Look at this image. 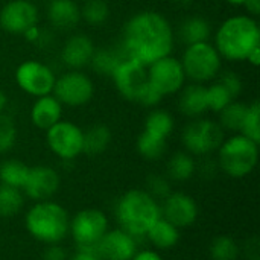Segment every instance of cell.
<instances>
[{
    "instance_id": "9",
    "label": "cell",
    "mask_w": 260,
    "mask_h": 260,
    "mask_svg": "<svg viewBox=\"0 0 260 260\" xmlns=\"http://www.w3.org/2000/svg\"><path fill=\"white\" fill-rule=\"evenodd\" d=\"M148 81L161 94H174L181 90L186 81V75L181 61L172 56H165L148 66Z\"/></svg>"
},
{
    "instance_id": "25",
    "label": "cell",
    "mask_w": 260,
    "mask_h": 260,
    "mask_svg": "<svg viewBox=\"0 0 260 260\" xmlns=\"http://www.w3.org/2000/svg\"><path fill=\"white\" fill-rule=\"evenodd\" d=\"M146 235L149 241L158 248H171L178 242L180 238L178 229L161 216L155 221V224L149 229Z\"/></svg>"
},
{
    "instance_id": "12",
    "label": "cell",
    "mask_w": 260,
    "mask_h": 260,
    "mask_svg": "<svg viewBox=\"0 0 260 260\" xmlns=\"http://www.w3.org/2000/svg\"><path fill=\"white\" fill-rule=\"evenodd\" d=\"M82 129L67 120H59L47 129L49 148L62 160H72L82 152Z\"/></svg>"
},
{
    "instance_id": "5",
    "label": "cell",
    "mask_w": 260,
    "mask_h": 260,
    "mask_svg": "<svg viewBox=\"0 0 260 260\" xmlns=\"http://www.w3.org/2000/svg\"><path fill=\"white\" fill-rule=\"evenodd\" d=\"M259 143L239 134L219 146V166L225 174L235 178L248 175L257 165Z\"/></svg>"
},
{
    "instance_id": "46",
    "label": "cell",
    "mask_w": 260,
    "mask_h": 260,
    "mask_svg": "<svg viewBox=\"0 0 260 260\" xmlns=\"http://www.w3.org/2000/svg\"><path fill=\"white\" fill-rule=\"evenodd\" d=\"M6 104H8V98H6L5 91H2V90H0V113L5 110Z\"/></svg>"
},
{
    "instance_id": "10",
    "label": "cell",
    "mask_w": 260,
    "mask_h": 260,
    "mask_svg": "<svg viewBox=\"0 0 260 260\" xmlns=\"http://www.w3.org/2000/svg\"><path fill=\"white\" fill-rule=\"evenodd\" d=\"M15 81L18 87L32 96L50 94L55 85V73L47 66L38 61H26L18 66L15 72Z\"/></svg>"
},
{
    "instance_id": "17",
    "label": "cell",
    "mask_w": 260,
    "mask_h": 260,
    "mask_svg": "<svg viewBox=\"0 0 260 260\" xmlns=\"http://www.w3.org/2000/svg\"><path fill=\"white\" fill-rule=\"evenodd\" d=\"M165 219L177 229L189 227L198 216V207L192 197L186 193H171L165 200Z\"/></svg>"
},
{
    "instance_id": "4",
    "label": "cell",
    "mask_w": 260,
    "mask_h": 260,
    "mask_svg": "<svg viewBox=\"0 0 260 260\" xmlns=\"http://www.w3.org/2000/svg\"><path fill=\"white\" fill-rule=\"evenodd\" d=\"M26 227L35 239L46 244H56L69 230V216L59 204L40 201L29 210Z\"/></svg>"
},
{
    "instance_id": "43",
    "label": "cell",
    "mask_w": 260,
    "mask_h": 260,
    "mask_svg": "<svg viewBox=\"0 0 260 260\" xmlns=\"http://www.w3.org/2000/svg\"><path fill=\"white\" fill-rule=\"evenodd\" d=\"M131 260H163L157 253L154 251H140V253H136L134 257Z\"/></svg>"
},
{
    "instance_id": "33",
    "label": "cell",
    "mask_w": 260,
    "mask_h": 260,
    "mask_svg": "<svg viewBox=\"0 0 260 260\" xmlns=\"http://www.w3.org/2000/svg\"><path fill=\"white\" fill-rule=\"evenodd\" d=\"M239 133L256 143L260 142V104L257 101L248 105Z\"/></svg>"
},
{
    "instance_id": "3",
    "label": "cell",
    "mask_w": 260,
    "mask_h": 260,
    "mask_svg": "<svg viewBox=\"0 0 260 260\" xmlns=\"http://www.w3.org/2000/svg\"><path fill=\"white\" fill-rule=\"evenodd\" d=\"M117 218L126 233L143 236L160 218V207L148 192L129 190L117 204Z\"/></svg>"
},
{
    "instance_id": "22",
    "label": "cell",
    "mask_w": 260,
    "mask_h": 260,
    "mask_svg": "<svg viewBox=\"0 0 260 260\" xmlns=\"http://www.w3.org/2000/svg\"><path fill=\"white\" fill-rule=\"evenodd\" d=\"M126 58L123 49H114V47H104L99 50H94L91 56V67L94 72L104 76H113L116 69L120 66V62Z\"/></svg>"
},
{
    "instance_id": "45",
    "label": "cell",
    "mask_w": 260,
    "mask_h": 260,
    "mask_svg": "<svg viewBox=\"0 0 260 260\" xmlns=\"http://www.w3.org/2000/svg\"><path fill=\"white\" fill-rule=\"evenodd\" d=\"M72 260H99V257H96L93 254H88V253H84V251H79Z\"/></svg>"
},
{
    "instance_id": "24",
    "label": "cell",
    "mask_w": 260,
    "mask_h": 260,
    "mask_svg": "<svg viewBox=\"0 0 260 260\" xmlns=\"http://www.w3.org/2000/svg\"><path fill=\"white\" fill-rule=\"evenodd\" d=\"M111 142L110 129L102 125H93L85 133H82V152L88 155H99L102 154Z\"/></svg>"
},
{
    "instance_id": "48",
    "label": "cell",
    "mask_w": 260,
    "mask_h": 260,
    "mask_svg": "<svg viewBox=\"0 0 260 260\" xmlns=\"http://www.w3.org/2000/svg\"><path fill=\"white\" fill-rule=\"evenodd\" d=\"M225 2H229L230 5H244L245 0H225Z\"/></svg>"
},
{
    "instance_id": "30",
    "label": "cell",
    "mask_w": 260,
    "mask_h": 260,
    "mask_svg": "<svg viewBox=\"0 0 260 260\" xmlns=\"http://www.w3.org/2000/svg\"><path fill=\"white\" fill-rule=\"evenodd\" d=\"M137 151L140 152L142 157L148 160H157L166 151V139H161V137H157L143 131L137 140Z\"/></svg>"
},
{
    "instance_id": "41",
    "label": "cell",
    "mask_w": 260,
    "mask_h": 260,
    "mask_svg": "<svg viewBox=\"0 0 260 260\" xmlns=\"http://www.w3.org/2000/svg\"><path fill=\"white\" fill-rule=\"evenodd\" d=\"M67 256L64 253V250L61 247H56V245H52L46 250L43 260H66Z\"/></svg>"
},
{
    "instance_id": "37",
    "label": "cell",
    "mask_w": 260,
    "mask_h": 260,
    "mask_svg": "<svg viewBox=\"0 0 260 260\" xmlns=\"http://www.w3.org/2000/svg\"><path fill=\"white\" fill-rule=\"evenodd\" d=\"M148 193L154 200H166L171 195V186L168 180L161 175H149L146 181Z\"/></svg>"
},
{
    "instance_id": "47",
    "label": "cell",
    "mask_w": 260,
    "mask_h": 260,
    "mask_svg": "<svg viewBox=\"0 0 260 260\" xmlns=\"http://www.w3.org/2000/svg\"><path fill=\"white\" fill-rule=\"evenodd\" d=\"M174 3H178V5H190L193 0H172Z\"/></svg>"
},
{
    "instance_id": "6",
    "label": "cell",
    "mask_w": 260,
    "mask_h": 260,
    "mask_svg": "<svg viewBox=\"0 0 260 260\" xmlns=\"http://www.w3.org/2000/svg\"><path fill=\"white\" fill-rule=\"evenodd\" d=\"M181 66L187 78L197 82H206L219 73L221 55L209 41L190 44L184 50Z\"/></svg>"
},
{
    "instance_id": "34",
    "label": "cell",
    "mask_w": 260,
    "mask_h": 260,
    "mask_svg": "<svg viewBox=\"0 0 260 260\" xmlns=\"http://www.w3.org/2000/svg\"><path fill=\"white\" fill-rule=\"evenodd\" d=\"M210 256L213 260H236L239 247L230 236H218L210 245Z\"/></svg>"
},
{
    "instance_id": "15",
    "label": "cell",
    "mask_w": 260,
    "mask_h": 260,
    "mask_svg": "<svg viewBox=\"0 0 260 260\" xmlns=\"http://www.w3.org/2000/svg\"><path fill=\"white\" fill-rule=\"evenodd\" d=\"M136 250L137 244L134 236L125 230L108 232L98 242V256L105 260H131Z\"/></svg>"
},
{
    "instance_id": "27",
    "label": "cell",
    "mask_w": 260,
    "mask_h": 260,
    "mask_svg": "<svg viewBox=\"0 0 260 260\" xmlns=\"http://www.w3.org/2000/svg\"><path fill=\"white\" fill-rule=\"evenodd\" d=\"M172 129H174V119H172V116L168 111L155 110V111L148 114L143 131L168 140V137L171 136Z\"/></svg>"
},
{
    "instance_id": "20",
    "label": "cell",
    "mask_w": 260,
    "mask_h": 260,
    "mask_svg": "<svg viewBox=\"0 0 260 260\" xmlns=\"http://www.w3.org/2000/svg\"><path fill=\"white\" fill-rule=\"evenodd\" d=\"M30 119L40 129H49L61 119V104L52 94L40 96L32 107Z\"/></svg>"
},
{
    "instance_id": "11",
    "label": "cell",
    "mask_w": 260,
    "mask_h": 260,
    "mask_svg": "<svg viewBox=\"0 0 260 260\" xmlns=\"http://www.w3.org/2000/svg\"><path fill=\"white\" fill-rule=\"evenodd\" d=\"M111 78L114 79V84L119 93L125 99L134 101V102H137L142 91L149 84L148 67L128 56L120 62V66L116 69Z\"/></svg>"
},
{
    "instance_id": "32",
    "label": "cell",
    "mask_w": 260,
    "mask_h": 260,
    "mask_svg": "<svg viewBox=\"0 0 260 260\" xmlns=\"http://www.w3.org/2000/svg\"><path fill=\"white\" fill-rule=\"evenodd\" d=\"M110 15V8L105 0H85L81 8V17L93 26H99L105 23Z\"/></svg>"
},
{
    "instance_id": "35",
    "label": "cell",
    "mask_w": 260,
    "mask_h": 260,
    "mask_svg": "<svg viewBox=\"0 0 260 260\" xmlns=\"http://www.w3.org/2000/svg\"><path fill=\"white\" fill-rule=\"evenodd\" d=\"M206 93H207V108L216 113H219L224 107H227L233 101L232 94L219 82L206 87Z\"/></svg>"
},
{
    "instance_id": "2",
    "label": "cell",
    "mask_w": 260,
    "mask_h": 260,
    "mask_svg": "<svg viewBox=\"0 0 260 260\" xmlns=\"http://www.w3.org/2000/svg\"><path fill=\"white\" fill-rule=\"evenodd\" d=\"M216 50L230 61H244L260 47V27L250 15H236L225 20L216 32Z\"/></svg>"
},
{
    "instance_id": "39",
    "label": "cell",
    "mask_w": 260,
    "mask_h": 260,
    "mask_svg": "<svg viewBox=\"0 0 260 260\" xmlns=\"http://www.w3.org/2000/svg\"><path fill=\"white\" fill-rule=\"evenodd\" d=\"M161 99H163V96L151 84H148L146 88L142 91L140 98L137 99V102L142 104V105H145V107H155V105L160 104Z\"/></svg>"
},
{
    "instance_id": "18",
    "label": "cell",
    "mask_w": 260,
    "mask_h": 260,
    "mask_svg": "<svg viewBox=\"0 0 260 260\" xmlns=\"http://www.w3.org/2000/svg\"><path fill=\"white\" fill-rule=\"evenodd\" d=\"M94 50V44L87 35L76 34L66 41L61 50V59L70 69H81L90 64Z\"/></svg>"
},
{
    "instance_id": "23",
    "label": "cell",
    "mask_w": 260,
    "mask_h": 260,
    "mask_svg": "<svg viewBox=\"0 0 260 260\" xmlns=\"http://www.w3.org/2000/svg\"><path fill=\"white\" fill-rule=\"evenodd\" d=\"M212 27L210 23L203 18V17H189L180 24L178 35L181 41L187 46L197 44V43H204L210 38Z\"/></svg>"
},
{
    "instance_id": "8",
    "label": "cell",
    "mask_w": 260,
    "mask_h": 260,
    "mask_svg": "<svg viewBox=\"0 0 260 260\" xmlns=\"http://www.w3.org/2000/svg\"><path fill=\"white\" fill-rule=\"evenodd\" d=\"M52 91L59 104L79 107L87 104L93 98L94 87L91 79L85 73L72 70L64 73L55 81Z\"/></svg>"
},
{
    "instance_id": "16",
    "label": "cell",
    "mask_w": 260,
    "mask_h": 260,
    "mask_svg": "<svg viewBox=\"0 0 260 260\" xmlns=\"http://www.w3.org/2000/svg\"><path fill=\"white\" fill-rule=\"evenodd\" d=\"M59 186L58 174L49 166H35L29 169L27 180L23 186L26 195L37 201L49 200Z\"/></svg>"
},
{
    "instance_id": "7",
    "label": "cell",
    "mask_w": 260,
    "mask_h": 260,
    "mask_svg": "<svg viewBox=\"0 0 260 260\" xmlns=\"http://www.w3.org/2000/svg\"><path fill=\"white\" fill-rule=\"evenodd\" d=\"M224 142V128L221 125L200 119L190 122L183 131V143L192 154L204 155L219 149Z\"/></svg>"
},
{
    "instance_id": "36",
    "label": "cell",
    "mask_w": 260,
    "mask_h": 260,
    "mask_svg": "<svg viewBox=\"0 0 260 260\" xmlns=\"http://www.w3.org/2000/svg\"><path fill=\"white\" fill-rule=\"evenodd\" d=\"M17 139V128L8 114L0 113V152L9 151Z\"/></svg>"
},
{
    "instance_id": "31",
    "label": "cell",
    "mask_w": 260,
    "mask_h": 260,
    "mask_svg": "<svg viewBox=\"0 0 260 260\" xmlns=\"http://www.w3.org/2000/svg\"><path fill=\"white\" fill-rule=\"evenodd\" d=\"M248 105L242 102H230L227 107H224L219 111V120H221V128H225L229 131H239L242 120L245 117Z\"/></svg>"
},
{
    "instance_id": "42",
    "label": "cell",
    "mask_w": 260,
    "mask_h": 260,
    "mask_svg": "<svg viewBox=\"0 0 260 260\" xmlns=\"http://www.w3.org/2000/svg\"><path fill=\"white\" fill-rule=\"evenodd\" d=\"M245 9L251 14V15H259L260 14V0H245L244 2Z\"/></svg>"
},
{
    "instance_id": "19",
    "label": "cell",
    "mask_w": 260,
    "mask_h": 260,
    "mask_svg": "<svg viewBox=\"0 0 260 260\" xmlns=\"http://www.w3.org/2000/svg\"><path fill=\"white\" fill-rule=\"evenodd\" d=\"M49 21L62 30L72 29L81 18V8L73 0H50L47 5Z\"/></svg>"
},
{
    "instance_id": "40",
    "label": "cell",
    "mask_w": 260,
    "mask_h": 260,
    "mask_svg": "<svg viewBox=\"0 0 260 260\" xmlns=\"http://www.w3.org/2000/svg\"><path fill=\"white\" fill-rule=\"evenodd\" d=\"M245 254L248 260H260V242L256 236L245 244Z\"/></svg>"
},
{
    "instance_id": "44",
    "label": "cell",
    "mask_w": 260,
    "mask_h": 260,
    "mask_svg": "<svg viewBox=\"0 0 260 260\" xmlns=\"http://www.w3.org/2000/svg\"><path fill=\"white\" fill-rule=\"evenodd\" d=\"M247 61L250 62V64H253L254 67H257L260 64V47H256L250 55H248V58H247Z\"/></svg>"
},
{
    "instance_id": "26",
    "label": "cell",
    "mask_w": 260,
    "mask_h": 260,
    "mask_svg": "<svg viewBox=\"0 0 260 260\" xmlns=\"http://www.w3.org/2000/svg\"><path fill=\"white\" fill-rule=\"evenodd\" d=\"M29 169L30 168L20 160H6L0 165V180L6 186L23 189L29 175Z\"/></svg>"
},
{
    "instance_id": "21",
    "label": "cell",
    "mask_w": 260,
    "mask_h": 260,
    "mask_svg": "<svg viewBox=\"0 0 260 260\" xmlns=\"http://www.w3.org/2000/svg\"><path fill=\"white\" fill-rule=\"evenodd\" d=\"M180 110L183 114L197 117L207 111V93L206 87L198 84L187 85L180 96Z\"/></svg>"
},
{
    "instance_id": "28",
    "label": "cell",
    "mask_w": 260,
    "mask_h": 260,
    "mask_svg": "<svg viewBox=\"0 0 260 260\" xmlns=\"http://www.w3.org/2000/svg\"><path fill=\"white\" fill-rule=\"evenodd\" d=\"M195 172V161L186 152H177L168 163V174L175 181H186Z\"/></svg>"
},
{
    "instance_id": "38",
    "label": "cell",
    "mask_w": 260,
    "mask_h": 260,
    "mask_svg": "<svg viewBox=\"0 0 260 260\" xmlns=\"http://www.w3.org/2000/svg\"><path fill=\"white\" fill-rule=\"evenodd\" d=\"M218 82L222 84V85L227 88V91L232 94L233 99H235L236 96H239L241 91H242V81H241V78H239L235 72H232V70L222 72Z\"/></svg>"
},
{
    "instance_id": "1",
    "label": "cell",
    "mask_w": 260,
    "mask_h": 260,
    "mask_svg": "<svg viewBox=\"0 0 260 260\" xmlns=\"http://www.w3.org/2000/svg\"><path fill=\"white\" fill-rule=\"evenodd\" d=\"M174 30L169 21L155 11H143L128 20L123 29L122 49L128 58L149 66L171 53Z\"/></svg>"
},
{
    "instance_id": "14",
    "label": "cell",
    "mask_w": 260,
    "mask_h": 260,
    "mask_svg": "<svg viewBox=\"0 0 260 260\" xmlns=\"http://www.w3.org/2000/svg\"><path fill=\"white\" fill-rule=\"evenodd\" d=\"M37 21L38 9L29 0H11L0 11V27L9 34H26Z\"/></svg>"
},
{
    "instance_id": "29",
    "label": "cell",
    "mask_w": 260,
    "mask_h": 260,
    "mask_svg": "<svg viewBox=\"0 0 260 260\" xmlns=\"http://www.w3.org/2000/svg\"><path fill=\"white\" fill-rule=\"evenodd\" d=\"M21 207H23V197L20 193V189L2 184L0 186V216L11 218L17 215Z\"/></svg>"
},
{
    "instance_id": "13",
    "label": "cell",
    "mask_w": 260,
    "mask_h": 260,
    "mask_svg": "<svg viewBox=\"0 0 260 260\" xmlns=\"http://www.w3.org/2000/svg\"><path fill=\"white\" fill-rule=\"evenodd\" d=\"M107 218L96 209L79 212L72 221V235L78 247H94L107 233Z\"/></svg>"
}]
</instances>
